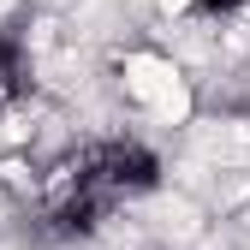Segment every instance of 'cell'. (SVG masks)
I'll return each mask as SVG.
<instances>
[{
  "label": "cell",
  "mask_w": 250,
  "mask_h": 250,
  "mask_svg": "<svg viewBox=\"0 0 250 250\" xmlns=\"http://www.w3.org/2000/svg\"><path fill=\"white\" fill-rule=\"evenodd\" d=\"M60 185H78L83 197H96L113 214L119 203H137V197H149L161 185V155L143 137H125V131L119 137H96V143H83L72 155V167H66Z\"/></svg>",
  "instance_id": "obj_1"
},
{
  "label": "cell",
  "mask_w": 250,
  "mask_h": 250,
  "mask_svg": "<svg viewBox=\"0 0 250 250\" xmlns=\"http://www.w3.org/2000/svg\"><path fill=\"white\" fill-rule=\"evenodd\" d=\"M30 89H36V60H30V36L18 24H0V113H12Z\"/></svg>",
  "instance_id": "obj_2"
},
{
  "label": "cell",
  "mask_w": 250,
  "mask_h": 250,
  "mask_svg": "<svg viewBox=\"0 0 250 250\" xmlns=\"http://www.w3.org/2000/svg\"><path fill=\"white\" fill-rule=\"evenodd\" d=\"M179 6L197 18H238V12H250V0H179Z\"/></svg>",
  "instance_id": "obj_3"
}]
</instances>
